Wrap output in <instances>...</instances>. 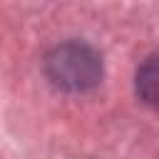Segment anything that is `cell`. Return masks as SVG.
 Returning <instances> with one entry per match:
<instances>
[{"instance_id": "2", "label": "cell", "mask_w": 159, "mask_h": 159, "mask_svg": "<svg viewBox=\"0 0 159 159\" xmlns=\"http://www.w3.org/2000/svg\"><path fill=\"white\" fill-rule=\"evenodd\" d=\"M137 94L149 107L159 109V55L144 60L137 70Z\"/></svg>"}, {"instance_id": "1", "label": "cell", "mask_w": 159, "mask_h": 159, "mask_svg": "<svg viewBox=\"0 0 159 159\" xmlns=\"http://www.w3.org/2000/svg\"><path fill=\"white\" fill-rule=\"evenodd\" d=\"M45 67H47L50 80L57 87L72 89V92L89 89L102 77V60H99V55L92 47L82 45V42H65V45L55 47L47 55Z\"/></svg>"}]
</instances>
